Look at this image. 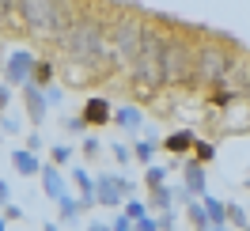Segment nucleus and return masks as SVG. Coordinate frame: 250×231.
I'll return each instance as SVG.
<instances>
[{"label":"nucleus","instance_id":"7","mask_svg":"<svg viewBox=\"0 0 250 231\" xmlns=\"http://www.w3.org/2000/svg\"><path fill=\"white\" fill-rule=\"evenodd\" d=\"M95 205L99 209H122V174H99L95 178Z\"/></svg>","mask_w":250,"mask_h":231},{"label":"nucleus","instance_id":"37","mask_svg":"<svg viewBox=\"0 0 250 231\" xmlns=\"http://www.w3.org/2000/svg\"><path fill=\"white\" fill-rule=\"evenodd\" d=\"M8 12H12V0H0V23L8 19Z\"/></svg>","mask_w":250,"mask_h":231},{"label":"nucleus","instance_id":"11","mask_svg":"<svg viewBox=\"0 0 250 231\" xmlns=\"http://www.w3.org/2000/svg\"><path fill=\"white\" fill-rule=\"evenodd\" d=\"M80 212H83V201L80 197H72V193H61V197H57V224H61V228L80 224Z\"/></svg>","mask_w":250,"mask_h":231},{"label":"nucleus","instance_id":"20","mask_svg":"<svg viewBox=\"0 0 250 231\" xmlns=\"http://www.w3.org/2000/svg\"><path fill=\"white\" fill-rule=\"evenodd\" d=\"M186 220L193 228H208V220H205V209H201V197H189L186 201Z\"/></svg>","mask_w":250,"mask_h":231},{"label":"nucleus","instance_id":"33","mask_svg":"<svg viewBox=\"0 0 250 231\" xmlns=\"http://www.w3.org/2000/svg\"><path fill=\"white\" fill-rule=\"evenodd\" d=\"M8 201H12V186H8V182H4V178H0V209H4Z\"/></svg>","mask_w":250,"mask_h":231},{"label":"nucleus","instance_id":"9","mask_svg":"<svg viewBox=\"0 0 250 231\" xmlns=\"http://www.w3.org/2000/svg\"><path fill=\"white\" fill-rule=\"evenodd\" d=\"M38 178H42V193H46V201H57L61 193H68V178L57 170V163H53V159L38 167Z\"/></svg>","mask_w":250,"mask_h":231},{"label":"nucleus","instance_id":"6","mask_svg":"<svg viewBox=\"0 0 250 231\" xmlns=\"http://www.w3.org/2000/svg\"><path fill=\"white\" fill-rule=\"evenodd\" d=\"M31 68H34V53L31 49H16V53H8V61L0 64V76L8 80L12 87H19V84L31 80Z\"/></svg>","mask_w":250,"mask_h":231},{"label":"nucleus","instance_id":"5","mask_svg":"<svg viewBox=\"0 0 250 231\" xmlns=\"http://www.w3.org/2000/svg\"><path fill=\"white\" fill-rule=\"evenodd\" d=\"M141 34H144L141 19H118V23H114V61L118 64H129L133 57H137Z\"/></svg>","mask_w":250,"mask_h":231},{"label":"nucleus","instance_id":"19","mask_svg":"<svg viewBox=\"0 0 250 231\" xmlns=\"http://www.w3.org/2000/svg\"><path fill=\"white\" fill-rule=\"evenodd\" d=\"M53 61H46V57H34V68H31V84H38V87H46L49 80H53Z\"/></svg>","mask_w":250,"mask_h":231},{"label":"nucleus","instance_id":"21","mask_svg":"<svg viewBox=\"0 0 250 231\" xmlns=\"http://www.w3.org/2000/svg\"><path fill=\"white\" fill-rule=\"evenodd\" d=\"M189 152H193V159H197V163H208V159L216 155V144H212V140H197V137H193Z\"/></svg>","mask_w":250,"mask_h":231},{"label":"nucleus","instance_id":"35","mask_svg":"<svg viewBox=\"0 0 250 231\" xmlns=\"http://www.w3.org/2000/svg\"><path fill=\"white\" fill-rule=\"evenodd\" d=\"M0 129H8V133H19V122H12V118H0Z\"/></svg>","mask_w":250,"mask_h":231},{"label":"nucleus","instance_id":"34","mask_svg":"<svg viewBox=\"0 0 250 231\" xmlns=\"http://www.w3.org/2000/svg\"><path fill=\"white\" fill-rule=\"evenodd\" d=\"M27 148H31V152H38V148H42V133H31V137H27Z\"/></svg>","mask_w":250,"mask_h":231},{"label":"nucleus","instance_id":"31","mask_svg":"<svg viewBox=\"0 0 250 231\" xmlns=\"http://www.w3.org/2000/svg\"><path fill=\"white\" fill-rule=\"evenodd\" d=\"M64 129H68V133H83L87 122H83V118H64Z\"/></svg>","mask_w":250,"mask_h":231},{"label":"nucleus","instance_id":"28","mask_svg":"<svg viewBox=\"0 0 250 231\" xmlns=\"http://www.w3.org/2000/svg\"><path fill=\"white\" fill-rule=\"evenodd\" d=\"M106 228H114V231H133V220H129V216H114V220H106Z\"/></svg>","mask_w":250,"mask_h":231},{"label":"nucleus","instance_id":"8","mask_svg":"<svg viewBox=\"0 0 250 231\" xmlns=\"http://www.w3.org/2000/svg\"><path fill=\"white\" fill-rule=\"evenodd\" d=\"M19 91H23V106H27V118H31L34 125H42L46 122V110H49V103H46V95H42V87L38 84H19Z\"/></svg>","mask_w":250,"mask_h":231},{"label":"nucleus","instance_id":"25","mask_svg":"<svg viewBox=\"0 0 250 231\" xmlns=\"http://www.w3.org/2000/svg\"><path fill=\"white\" fill-rule=\"evenodd\" d=\"M144 212H148V201H141V197H133V193H129V201H125V216H129V220H137V216H144Z\"/></svg>","mask_w":250,"mask_h":231},{"label":"nucleus","instance_id":"32","mask_svg":"<svg viewBox=\"0 0 250 231\" xmlns=\"http://www.w3.org/2000/svg\"><path fill=\"white\" fill-rule=\"evenodd\" d=\"M12 103V84H0V110H8Z\"/></svg>","mask_w":250,"mask_h":231},{"label":"nucleus","instance_id":"24","mask_svg":"<svg viewBox=\"0 0 250 231\" xmlns=\"http://www.w3.org/2000/svg\"><path fill=\"white\" fill-rule=\"evenodd\" d=\"M224 212H228V224H231V228H247L250 220H247V212H243V205H228V209H224Z\"/></svg>","mask_w":250,"mask_h":231},{"label":"nucleus","instance_id":"4","mask_svg":"<svg viewBox=\"0 0 250 231\" xmlns=\"http://www.w3.org/2000/svg\"><path fill=\"white\" fill-rule=\"evenodd\" d=\"M231 64H235V57L220 46H205L193 53V72H197L201 84H224L231 76Z\"/></svg>","mask_w":250,"mask_h":231},{"label":"nucleus","instance_id":"38","mask_svg":"<svg viewBox=\"0 0 250 231\" xmlns=\"http://www.w3.org/2000/svg\"><path fill=\"white\" fill-rule=\"evenodd\" d=\"M4 228H8V220H4V216H0V231H4Z\"/></svg>","mask_w":250,"mask_h":231},{"label":"nucleus","instance_id":"30","mask_svg":"<svg viewBox=\"0 0 250 231\" xmlns=\"http://www.w3.org/2000/svg\"><path fill=\"white\" fill-rule=\"evenodd\" d=\"M110 152H114V159H118V163H129V159H133L129 144H110Z\"/></svg>","mask_w":250,"mask_h":231},{"label":"nucleus","instance_id":"12","mask_svg":"<svg viewBox=\"0 0 250 231\" xmlns=\"http://www.w3.org/2000/svg\"><path fill=\"white\" fill-rule=\"evenodd\" d=\"M12 167H16V174H23V178H34L38 167H42V159H38V152H31V148H12Z\"/></svg>","mask_w":250,"mask_h":231},{"label":"nucleus","instance_id":"3","mask_svg":"<svg viewBox=\"0 0 250 231\" xmlns=\"http://www.w3.org/2000/svg\"><path fill=\"white\" fill-rule=\"evenodd\" d=\"M193 68V49L182 42V38H163V49H159V80L163 84H182Z\"/></svg>","mask_w":250,"mask_h":231},{"label":"nucleus","instance_id":"22","mask_svg":"<svg viewBox=\"0 0 250 231\" xmlns=\"http://www.w3.org/2000/svg\"><path fill=\"white\" fill-rule=\"evenodd\" d=\"M129 152H133V159H137V163H152V159H156V144H152V140H137Z\"/></svg>","mask_w":250,"mask_h":231},{"label":"nucleus","instance_id":"36","mask_svg":"<svg viewBox=\"0 0 250 231\" xmlns=\"http://www.w3.org/2000/svg\"><path fill=\"white\" fill-rule=\"evenodd\" d=\"M129 193H137V186L129 182V178H122V197H129Z\"/></svg>","mask_w":250,"mask_h":231},{"label":"nucleus","instance_id":"29","mask_svg":"<svg viewBox=\"0 0 250 231\" xmlns=\"http://www.w3.org/2000/svg\"><path fill=\"white\" fill-rule=\"evenodd\" d=\"M4 220H8V224H16V220H23V209H19L16 201H8V205H4Z\"/></svg>","mask_w":250,"mask_h":231},{"label":"nucleus","instance_id":"2","mask_svg":"<svg viewBox=\"0 0 250 231\" xmlns=\"http://www.w3.org/2000/svg\"><path fill=\"white\" fill-rule=\"evenodd\" d=\"M64 42V49L72 53V61H103V53H106V38H103V27L95 23V19H76V23H68L61 34H57Z\"/></svg>","mask_w":250,"mask_h":231},{"label":"nucleus","instance_id":"1","mask_svg":"<svg viewBox=\"0 0 250 231\" xmlns=\"http://www.w3.org/2000/svg\"><path fill=\"white\" fill-rule=\"evenodd\" d=\"M16 4L23 27L38 38H57L68 27V12L61 8V0H12Z\"/></svg>","mask_w":250,"mask_h":231},{"label":"nucleus","instance_id":"15","mask_svg":"<svg viewBox=\"0 0 250 231\" xmlns=\"http://www.w3.org/2000/svg\"><path fill=\"white\" fill-rule=\"evenodd\" d=\"M110 122L122 125V129H129V133H137V129L144 125V114L137 106H118V110H110Z\"/></svg>","mask_w":250,"mask_h":231},{"label":"nucleus","instance_id":"16","mask_svg":"<svg viewBox=\"0 0 250 231\" xmlns=\"http://www.w3.org/2000/svg\"><path fill=\"white\" fill-rule=\"evenodd\" d=\"M72 178H76V189H80V201H83V209H95V178L87 174V170L80 167H72Z\"/></svg>","mask_w":250,"mask_h":231},{"label":"nucleus","instance_id":"17","mask_svg":"<svg viewBox=\"0 0 250 231\" xmlns=\"http://www.w3.org/2000/svg\"><path fill=\"white\" fill-rule=\"evenodd\" d=\"M189 144H193V133H189V129H178V133H171V137L163 140V148H167L171 155H186Z\"/></svg>","mask_w":250,"mask_h":231},{"label":"nucleus","instance_id":"27","mask_svg":"<svg viewBox=\"0 0 250 231\" xmlns=\"http://www.w3.org/2000/svg\"><path fill=\"white\" fill-rule=\"evenodd\" d=\"M80 152L87 155V159H99V155H103V144H99V140H95V137H87V140H83V144H80Z\"/></svg>","mask_w":250,"mask_h":231},{"label":"nucleus","instance_id":"26","mask_svg":"<svg viewBox=\"0 0 250 231\" xmlns=\"http://www.w3.org/2000/svg\"><path fill=\"white\" fill-rule=\"evenodd\" d=\"M49 159L61 167V163H72V159H76V152H72L68 144H53V155H49Z\"/></svg>","mask_w":250,"mask_h":231},{"label":"nucleus","instance_id":"13","mask_svg":"<svg viewBox=\"0 0 250 231\" xmlns=\"http://www.w3.org/2000/svg\"><path fill=\"white\" fill-rule=\"evenodd\" d=\"M182 186H186L193 197H201L205 189H208V182H205V163H197V159H186V167H182Z\"/></svg>","mask_w":250,"mask_h":231},{"label":"nucleus","instance_id":"10","mask_svg":"<svg viewBox=\"0 0 250 231\" xmlns=\"http://www.w3.org/2000/svg\"><path fill=\"white\" fill-rule=\"evenodd\" d=\"M110 110L114 106H110L103 95H91V99L83 103V110H80V118H83L87 125H110Z\"/></svg>","mask_w":250,"mask_h":231},{"label":"nucleus","instance_id":"18","mask_svg":"<svg viewBox=\"0 0 250 231\" xmlns=\"http://www.w3.org/2000/svg\"><path fill=\"white\" fill-rule=\"evenodd\" d=\"M171 186L163 182V186H152V193H148V212L156 209V212H163V209H171Z\"/></svg>","mask_w":250,"mask_h":231},{"label":"nucleus","instance_id":"14","mask_svg":"<svg viewBox=\"0 0 250 231\" xmlns=\"http://www.w3.org/2000/svg\"><path fill=\"white\" fill-rule=\"evenodd\" d=\"M201 209H205V220H208V228H228V212H224V209H228V205H224V201L220 197H208V193H201Z\"/></svg>","mask_w":250,"mask_h":231},{"label":"nucleus","instance_id":"23","mask_svg":"<svg viewBox=\"0 0 250 231\" xmlns=\"http://www.w3.org/2000/svg\"><path fill=\"white\" fill-rule=\"evenodd\" d=\"M144 167H148V170H144V186H148V189H152V186H163V182H167V170L159 167L156 159H152V163H144Z\"/></svg>","mask_w":250,"mask_h":231}]
</instances>
